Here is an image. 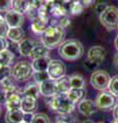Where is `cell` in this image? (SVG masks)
<instances>
[{
    "label": "cell",
    "mask_w": 118,
    "mask_h": 123,
    "mask_svg": "<svg viewBox=\"0 0 118 123\" xmlns=\"http://www.w3.org/2000/svg\"><path fill=\"white\" fill-rule=\"evenodd\" d=\"M48 104L51 110L60 115H69L73 112L75 108V104L68 98L66 93H58L55 97L50 98V102Z\"/></svg>",
    "instance_id": "3957f363"
},
{
    "label": "cell",
    "mask_w": 118,
    "mask_h": 123,
    "mask_svg": "<svg viewBox=\"0 0 118 123\" xmlns=\"http://www.w3.org/2000/svg\"><path fill=\"white\" fill-rule=\"evenodd\" d=\"M56 89H58V93H67L68 91L71 89L70 86V76L65 75L62 78L56 80Z\"/></svg>",
    "instance_id": "44dd1931"
},
{
    "label": "cell",
    "mask_w": 118,
    "mask_h": 123,
    "mask_svg": "<svg viewBox=\"0 0 118 123\" xmlns=\"http://www.w3.org/2000/svg\"><path fill=\"white\" fill-rule=\"evenodd\" d=\"M78 111L84 116H91L96 113L97 111V106L96 103L91 99H86L84 98L80 103H78Z\"/></svg>",
    "instance_id": "4fadbf2b"
},
{
    "label": "cell",
    "mask_w": 118,
    "mask_h": 123,
    "mask_svg": "<svg viewBox=\"0 0 118 123\" xmlns=\"http://www.w3.org/2000/svg\"><path fill=\"white\" fill-rule=\"evenodd\" d=\"M70 24H71V22H70V18H68V15H64V17H61L60 20H59V22H58V26L62 27L63 29L67 28V27L69 26Z\"/></svg>",
    "instance_id": "d590c367"
},
{
    "label": "cell",
    "mask_w": 118,
    "mask_h": 123,
    "mask_svg": "<svg viewBox=\"0 0 118 123\" xmlns=\"http://www.w3.org/2000/svg\"><path fill=\"white\" fill-rule=\"evenodd\" d=\"M24 112L22 109L19 110H7L5 114V122L6 123H21L23 122Z\"/></svg>",
    "instance_id": "ac0fdd59"
},
{
    "label": "cell",
    "mask_w": 118,
    "mask_h": 123,
    "mask_svg": "<svg viewBox=\"0 0 118 123\" xmlns=\"http://www.w3.org/2000/svg\"><path fill=\"white\" fill-rule=\"evenodd\" d=\"M39 86H40V93L45 98H52L58 94L56 80L48 79L46 81L39 84Z\"/></svg>",
    "instance_id": "7c38bea8"
},
{
    "label": "cell",
    "mask_w": 118,
    "mask_h": 123,
    "mask_svg": "<svg viewBox=\"0 0 118 123\" xmlns=\"http://www.w3.org/2000/svg\"><path fill=\"white\" fill-rule=\"evenodd\" d=\"M12 78H13V77L10 76V77L6 78L5 80H3V81L0 83V84H1V87H2V90L4 92H11V91L18 90Z\"/></svg>",
    "instance_id": "f1b7e54d"
},
{
    "label": "cell",
    "mask_w": 118,
    "mask_h": 123,
    "mask_svg": "<svg viewBox=\"0 0 118 123\" xmlns=\"http://www.w3.org/2000/svg\"><path fill=\"white\" fill-rule=\"evenodd\" d=\"M85 85V81L81 75L74 74L70 76V86L71 88H82Z\"/></svg>",
    "instance_id": "4316f807"
},
{
    "label": "cell",
    "mask_w": 118,
    "mask_h": 123,
    "mask_svg": "<svg viewBox=\"0 0 118 123\" xmlns=\"http://www.w3.org/2000/svg\"><path fill=\"white\" fill-rule=\"evenodd\" d=\"M112 123H118V120H117V119H114V121Z\"/></svg>",
    "instance_id": "c3c4849f"
},
{
    "label": "cell",
    "mask_w": 118,
    "mask_h": 123,
    "mask_svg": "<svg viewBox=\"0 0 118 123\" xmlns=\"http://www.w3.org/2000/svg\"><path fill=\"white\" fill-rule=\"evenodd\" d=\"M0 15H1V14H0Z\"/></svg>",
    "instance_id": "f5cc1de1"
},
{
    "label": "cell",
    "mask_w": 118,
    "mask_h": 123,
    "mask_svg": "<svg viewBox=\"0 0 118 123\" xmlns=\"http://www.w3.org/2000/svg\"><path fill=\"white\" fill-rule=\"evenodd\" d=\"M113 117L114 119H117L118 120V105H116L113 109Z\"/></svg>",
    "instance_id": "ee69618b"
},
{
    "label": "cell",
    "mask_w": 118,
    "mask_h": 123,
    "mask_svg": "<svg viewBox=\"0 0 118 123\" xmlns=\"http://www.w3.org/2000/svg\"><path fill=\"white\" fill-rule=\"evenodd\" d=\"M108 88H109V92H111L113 95L118 97V75L111 78Z\"/></svg>",
    "instance_id": "4dcf8cb0"
},
{
    "label": "cell",
    "mask_w": 118,
    "mask_h": 123,
    "mask_svg": "<svg viewBox=\"0 0 118 123\" xmlns=\"http://www.w3.org/2000/svg\"><path fill=\"white\" fill-rule=\"evenodd\" d=\"M5 21L7 23L9 28H17V27H21L24 23V15L23 13L16 11L13 9H10L5 13Z\"/></svg>",
    "instance_id": "8fae6325"
},
{
    "label": "cell",
    "mask_w": 118,
    "mask_h": 123,
    "mask_svg": "<svg viewBox=\"0 0 118 123\" xmlns=\"http://www.w3.org/2000/svg\"><path fill=\"white\" fill-rule=\"evenodd\" d=\"M94 1H96V0H81V2L84 7H90L91 5L94 4Z\"/></svg>",
    "instance_id": "b9f144b4"
},
{
    "label": "cell",
    "mask_w": 118,
    "mask_h": 123,
    "mask_svg": "<svg viewBox=\"0 0 118 123\" xmlns=\"http://www.w3.org/2000/svg\"><path fill=\"white\" fill-rule=\"evenodd\" d=\"M6 37H8V39L14 42V43H20L22 40L25 39V31L23 30L21 27L9 28Z\"/></svg>",
    "instance_id": "d6986e66"
},
{
    "label": "cell",
    "mask_w": 118,
    "mask_h": 123,
    "mask_svg": "<svg viewBox=\"0 0 118 123\" xmlns=\"http://www.w3.org/2000/svg\"><path fill=\"white\" fill-rule=\"evenodd\" d=\"M114 65L118 68V53H116L115 56H114Z\"/></svg>",
    "instance_id": "f6af8a7d"
},
{
    "label": "cell",
    "mask_w": 118,
    "mask_h": 123,
    "mask_svg": "<svg viewBox=\"0 0 118 123\" xmlns=\"http://www.w3.org/2000/svg\"><path fill=\"white\" fill-rule=\"evenodd\" d=\"M35 42L31 39L25 38L24 40H22L20 43H18V48L20 55L23 56H31V53L35 46Z\"/></svg>",
    "instance_id": "9a60e30c"
},
{
    "label": "cell",
    "mask_w": 118,
    "mask_h": 123,
    "mask_svg": "<svg viewBox=\"0 0 118 123\" xmlns=\"http://www.w3.org/2000/svg\"><path fill=\"white\" fill-rule=\"evenodd\" d=\"M29 6L28 0H12V9L21 13L26 12Z\"/></svg>",
    "instance_id": "83f0119b"
},
{
    "label": "cell",
    "mask_w": 118,
    "mask_h": 123,
    "mask_svg": "<svg viewBox=\"0 0 118 123\" xmlns=\"http://www.w3.org/2000/svg\"><path fill=\"white\" fill-rule=\"evenodd\" d=\"M83 9H84V6H83L81 0H72L69 3V10L72 14H80Z\"/></svg>",
    "instance_id": "484cf974"
},
{
    "label": "cell",
    "mask_w": 118,
    "mask_h": 123,
    "mask_svg": "<svg viewBox=\"0 0 118 123\" xmlns=\"http://www.w3.org/2000/svg\"><path fill=\"white\" fill-rule=\"evenodd\" d=\"M48 21L46 18H43L41 17H37L34 20H32V24H31V29L35 34H42L44 33V31L47 28V24Z\"/></svg>",
    "instance_id": "e0dca14e"
},
{
    "label": "cell",
    "mask_w": 118,
    "mask_h": 123,
    "mask_svg": "<svg viewBox=\"0 0 118 123\" xmlns=\"http://www.w3.org/2000/svg\"><path fill=\"white\" fill-rule=\"evenodd\" d=\"M34 70L32 68V64L27 61H21L11 68V76L16 80H26L30 76H32Z\"/></svg>",
    "instance_id": "5b68a950"
},
{
    "label": "cell",
    "mask_w": 118,
    "mask_h": 123,
    "mask_svg": "<svg viewBox=\"0 0 118 123\" xmlns=\"http://www.w3.org/2000/svg\"><path fill=\"white\" fill-rule=\"evenodd\" d=\"M48 53H49V49L42 43V42H41V43H36L35 44L30 57H31L32 60H35V59H38V57L47 56Z\"/></svg>",
    "instance_id": "603a6c76"
},
{
    "label": "cell",
    "mask_w": 118,
    "mask_h": 123,
    "mask_svg": "<svg viewBox=\"0 0 118 123\" xmlns=\"http://www.w3.org/2000/svg\"><path fill=\"white\" fill-rule=\"evenodd\" d=\"M21 123H26V122H24V121H23V122H21Z\"/></svg>",
    "instance_id": "816d5d0a"
},
{
    "label": "cell",
    "mask_w": 118,
    "mask_h": 123,
    "mask_svg": "<svg viewBox=\"0 0 118 123\" xmlns=\"http://www.w3.org/2000/svg\"><path fill=\"white\" fill-rule=\"evenodd\" d=\"M67 97L73 104H78L85 98L86 97V89L84 87L82 88H71L67 92Z\"/></svg>",
    "instance_id": "5bb4252c"
},
{
    "label": "cell",
    "mask_w": 118,
    "mask_h": 123,
    "mask_svg": "<svg viewBox=\"0 0 118 123\" xmlns=\"http://www.w3.org/2000/svg\"><path fill=\"white\" fill-rule=\"evenodd\" d=\"M64 37H65V32L62 27L49 25L46 28V30L44 31V33L42 34L41 42L48 49H52L62 43Z\"/></svg>",
    "instance_id": "7a4b0ae2"
},
{
    "label": "cell",
    "mask_w": 118,
    "mask_h": 123,
    "mask_svg": "<svg viewBox=\"0 0 118 123\" xmlns=\"http://www.w3.org/2000/svg\"><path fill=\"white\" fill-rule=\"evenodd\" d=\"M23 94H24V97H29V98L37 99L38 97H39V94H41L39 84L36 82L27 84L26 87L24 88V90H23Z\"/></svg>",
    "instance_id": "ffe728a7"
},
{
    "label": "cell",
    "mask_w": 118,
    "mask_h": 123,
    "mask_svg": "<svg viewBox=\"0 0 118 123\" xmlns=\"http://www.w3.org/2000/svg\"><path fill=\"white\" fill-rule=\"evenodd\" d=\"M33 78H34V81L38 84H41L42 82L46 81V80L50 79L49 78V75L47 71H44V72H34L33 73Z\"/></svg>",
    "instance_id": "f546056e"
},
{
    "label": "cell",
    "mask_w": 118,
    "mask_h": 123,
    "mask_svg": "<svg viewBox=\"0 0 118 123\" xmlns=\"http://www.w3.org/2000/svg\"><path fill=\"white\" fill-rule=\"evenodd\" d=\"M21 109L23 112H33L34 113V111L37 109V99L29 98V97H23Z\"/></svg>",
    "instance_id": "7402d4cb"
},
{
    "label": "cell",
    "mask_w": 118,
    "mask_h": 123,
    "mask_svg": "<svg viewBox=\"0 0 118 123\" xmlns=\"http://www.w3.org/2000/svg\"><path fill=\"white\" fill-rule=\"evenodd\" d=\"M59 55L62 59L67 61H76L80 59L84 53V47L81 42L75 39H70L62 42L59 45Z\"/></svg>",
    "instance_id": "6da1fadb"
},
{
    "label": "cell",
    "mask_w": 118,
    "mask_h": 123,
    "mask_svg": "<svg viewBox=\"0 0 118 123\" xmlns=\"http://www.w3.org/2000/svg\"><path fill=\"white\" fill-rule=\"evenodd\" d=\"M71 1L72 0H55V3H59V4L66 5V4H69Z\"/></svg>",
    "instance_id": "7bdbcfd3"
},
{
    "label": "cell",
    "mask_w": 118,
    "mask_h": 123,
    "mask_svg": "<svg viewBox=\"0 0 118 123\" xmlns=\"http://www.w3.org/2000/svg\"><path fill=\"white\" fill-rule=\"evenodd\" d=\"M107 7H108V5L106 4L105 2H100V3H98V4H96V6H94V10H96V12L100 15L103 11L107 8Z\"/></svg>",
    "instance_id": "74e56055"
},
{
    "label": "cell",
    "mask_w": 118,
    "mask_h": 123,
    "mask_svg": "<svg viewBox=\"0 0 118 123\" xmlns=\"http://www.w3.org/2000/svg\"><path fill=\"white\" fill-rule=\"evenodd\" d=\"M105 55H106V49L100 45H97L89 48L88 52H87V60L99 66L104 62Z\"/></svg>",
    "instance_id": "30bf717a"
},
{
    "label": "cell",
    "mask_w": 118,
    "mask_h": 123,
    "mask_svg": "<svg viewBox=\"0 0 118 123\" xmlns=\"http://www.w3.org/2000/svg\"><path fill=\"white\" fill-rule=\"evenodd\" d=\"M81 123H94L93 121H91V120H84L83 122H81Z\"/></svg>",
    "instance_id": "7dc6e473"
},
{
    "label": "cell",
    "mask_w": 118,
    "mask_h": 123,
    "mask_svg": "<svg viewBox=\"0 0 118 123\" xmlns=\"http://www.w3.org/2000/svg\"><path fill=\"white\" fill-rule=\"evenodd\" d=\"M11 76V68L8 66H0V83Z\"/></svg>",
    "instance_id": "d6a6232c"
},
{
    "label": "cell",
    "mask_w": 118,
    "mask_h": 123,
    "mask_svg": "<svg viewBox=\"0 0 118 123\" xmlns=\"http://www.w3.org/2000/svg\"><path fill=\"white\" fill-rule=\"evenodd\" d=\"M13 61V53L8 49L0 52V66H10Z\"/></svg>",
    "instance_id": "cb8c5ba5"
},
{
    "label": "cell",
    "mask_w": 118,
    "mask_h": 123,
    "mask_svg": "<svg viewBox=\"0 0 118 123\" xmlns=\"http://www.w3.org/2000/svg\"><path fill=\"white\" fill-rule=\"evenodd\" d=\"M84 66L88 69V70H93L94 68H97L98 67V65H96L94 63H93V62H90V61H85V63H84Z\"/></svg>",
    "instance_id": "60d3db41"
},
{
    "label": "cell",
    "mask_w": 118,
    "mask_h": 123,
    "mask_svg": "<svg viewBox=\"0 0 118 123\" xmlns=\"http://www.w3.org/2000/svg\"><path fill=\"white\" fill-rule=\"evenodd\" d=\"M12 9V0H0V12H7Z\"/></svg>",
    "instance_id": "e575fe53"
},
{
    "label": "cell",
    "mask_w": 118,
    "mask_h": 123,
    "mask_svg": "<svg viewBox=\"0 0 118 123\" xmlns=\"http://www.w3.org/2000/svg\"><path fill=\"white\" fill-rule=\"evenodd\" d=\"M111 80L109 73L103 70L94 71L90 76V84L94 89L105 91L109 87V83Z\"/></svg>",
    "instance_id": "8992f818"
},
{
    "label": "cell",
    "mask_w": 118,
    "mask_h": 123,
    "mask_svg": "<svg viewBox=\"0 0 118 123\" xmlns=\"http://www.w3.org/2000/svg\"><path fill=\"white\" fill-rule=\"evenodd\" d=\"M114 44H115V47H116L117 51H118V35H117V37L115 38V41H114Z\"/></svg>",
    "instance_id": "bcb514c9"
},
{
    "label": "cell",
    "mask_w": 118,
    "mask_h": 123,
    "mask_svg": "<svg viewBox=\"0 0 118 123\" xmlns=\"http://www.w3.org/2000/svg\"><path fill=\"white\" fill-rule=\"evenodd\" d=\"M28 1H29V7L39 10V8L43 4L44 0H28Z\"/></svg>",
    "instance_id": "8d00e7d4"
},
{
    "label": "cell",
    "mask_w": 118,
    "mask_h": 123,
    "mask_svg": "<svg viewBox=\"0 0 118 123\" xmlns=\"http://www.w3.org/2000/svg\"><path fill=\"white\" fill-rule=\"evenodd\" d=\"M5 107L7 110H19L22 107L23 97L19 90H14L11 92H5Z\"/></svg>",
    "instance_id": "9c48e42d"
},
{
    "label": "cell",
    "mask_w": 118,
    "mask_h": 123,
    "mask_svg": "<svg viewBox=\"0 0 118 123\" xmlns=\"http://www.w3.org/2000/svg\"><path fill=\"white\" fill-rule=\"evenodd\" d=\"M68 10L66 8V5L63 4H59V3H55L52 5L51 9H50V14L54 15V17H64V15H67Z\"/></svg>",
    "instance_id": "d4e9b609"
},
{
    "label": "cell",
    "mask_w": 118,
    "mask_h": 123,
    "mask_svg": "<svg viewBox=\"0 0 118 123\" xmlns=\"http://www.w3.org/2000/svg\"><path fill=\"white\" fill-rule=\"evenodd\" d=\"M0 115H1V106H0Z\"/></svg>",
    "instance_id": "681fc988"
},
{
    "label": "cell",
    "mask_w": 118,
    "mask_h": 123,
    "mask_svg": "<svg viewBox=\"0 0 118 123\" xmlns=\"http://www.w3.org/2000/svg\"><path fill=\"white\" fill-rule=\"evenodd\" d=\"M8 30H9V27L7 25L5 18L2 15H0V37H6Z\"/></svg>",
    "instance_id": "836d02e7"
},
{
    "label": "cell",
    "mask_w": 118,
    "mask_h": 123,
    "mask_svg": "<svg viewBox=\"0 0 118 123\" xmlns=\"http://www.w3.org/2000/svg\"><path fill=\"white\" fill-rule=\"evenodd\" d=\"M98 123H105V122H98Z\"/></svg>",
    "instance_id": "f907efd6"
},
{
    "label": "cell",
    "mask_w": 118,
    "mask_h": 123,
    "mask_svg": "<svg viewBox=\"0 0 118 123\" xmlns=\"http://www.w3.org/2000/svg\"><path fill=\"white\" fill-rule=\"evenodd\" d=\"M8 48V42L5 37H0V52L6 50Z\"/></svg>",
    "instance_id": "f35d334b"
},
{
    "label": "cell",
    "mask_w": 118,
    "mask_h": 123,
    "mask_svg": "<svg viewBox=\"0 0 118 123\" xmlns=\"http://www.w3.org/2000/svg\"><path fill=\"white\" fill-rule=\"evenodd\" d=\"M51 62V59L47 56H42V57H38V59L33 60L32 62V68L34 72H44L47 71L48 66Z\"/></svg>",
    "instance_id": "2e32d148"
},
{
    "label": "cell",
    "mask_w": 118,
    "mask_h": 123,
    "mask_svg": "<svg viewBox=\"0 0 118 123\" xmlns=\"http://www.w3.org/2000/svg\"><path fill=\"white\" fill-rule=\"evenodd\" d=\"M94 103H96V106L99 109L109 110L115 106V98H114V95L111 92L102 91L97 97Z\"/></svg>",
    "instance_id": "ba28073f"
},
{
    "label": "cell",
    "mask_w": 118,
    "mask_h": 123,
    "mask_svg": "<svg viewBox=\"0 0 118 123\" xmlns=\"http://www.w3.org/2000/svg\"><path fill=\"white\" fill-rule=\"evenodd\" d=\"M34 114L33 112H24V117H23V121L26 122V123H31L32 119L34 117Z\"/></svg>",
    "instance_id": "ab89813d"
},
{
    "label": "cell",
    "mask_w": 118,
    "mask_h": 123,
    "mask_svg": "<svg viewBox=\"0 0 118 123\" xmlns=\"http://www.w3.org/2000/svg\"><path fill=\"white\" fill-rule=\"evenodd\" d=\"M47 73L50 79L58 80L66 75V66L63 62L59 60H51L47 69Z\"/></svg>",
    "instance_id": "52a82bcc"
},
{
    "label": "cell",
    "mask_w": 118,
    "mask_h": 123,
    "mask_svg": "<svg viewBox=\"0 0 118 123\" xmlns=\"http://www.w3.org/2000/svg\"><path fill=\"white\" fill-rule=\"evenodd\" d=\"M100 22L107 30L118 29V8L108 5L100 14Z\"/></svg>",
    "instance_id": "277c9868"
},
{
    "label": "cell",
    "mask_w": 118,
    "mask_h": 123,
    "mask_svg": "<svg viewBox=\"0 0 118 123\" xmlns=\"http://www.w3.org/2000/svg\"><path fill=\"white\" fill-rule=\"evenodd\" d=\"M31 123H50V119L43 113H37L34 115Z\"/></svg>",
    "instance_id": "1f68e13d"
}]
</instances>
